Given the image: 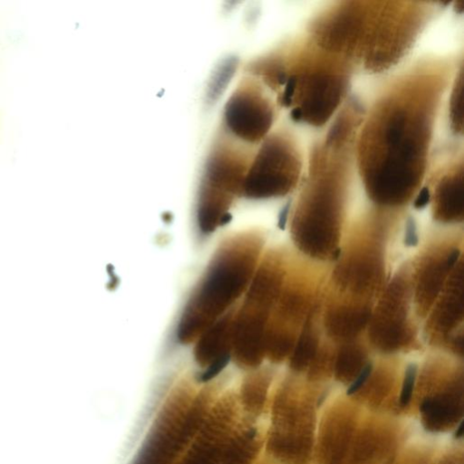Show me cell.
Here are the masks:
<instances>
[{
	"label": "cell",
	"mask_w": 464,
	"mask_h": 464,
	"mask_svg": "<svg viewBox=\"0 0 464 464\" xmlns=\"http://www.w3.org/2000/svg\"><path fill=\"white\" fill-rule=\"evenodd\" d=\"M371 372L372 365L371 364H368V365L361 371L359 377L356 378V380H355L354 383H352V385L348 388V395H353L355 392H357V391L361 388V386H362L364 383H366V381L367 380L368 377L370 376Z\"/></svg>",
	"instance_id": "obj_12"
},
{
	"label": "cell",
	"mask_w": 464,
	"mask_h": 464,
	"mask_svg": "<svg viewBox=\"0 0 464 464\" xmlns=\"http://www.w3.org/2000/svg\"><path fill=\"white\" fill-rule=\"evenodd\" d=\"M294 92L292 102L297 106L292 118L320 126L328 121L342 100L345 80L342 76L327 71H315L293 76Z\"/></svg>",
	"instance_id": "obj_5"
},
{
	"label": "cell",
	"mask_w": 464,
	"mask_h": 464,
	"mask_svg": "<svg viewBox=\"0 0 464 464\" xmlns=\"http://www.w3.org/2000/svg\"><path fill=\"white\" fill-rule=\"evenodd\" d=\"M238 68V59L235 58H228L224 59L219 64L212 76L209 79L207 89V100L209 103L213 104L221 97L226 90L228 85L234 76Z\"/></svg>",
	"instance_id": "obj_8"
},
{
	"label": "cell",
	"mask_w": 464,
	"mask_h": 464,
	"mask_svg": "<svg viewBox=\"0 0 464 464\" xmlns=\"http://www.w3.org/2000/svg\"><path fill=\"white\" fill-rule=\"evenodd\" d=\"M430 201V191L428 188H424L418 195V197L415 200L414 203V207L416 209H423L424 208Z\"/></svg>",
	"instance_id": "obj_14"
},
{
	"label": "cell",
	"mask_w": 464,
	"mask_h": 464,
	"mask_svg": "<svg viewBox=\"0 0 464 464\" xmlns=\"http://www.w3.org/2000/svg\"><path fill=\"white\" fill-rule=\"evenodd\" d=\"M429 121L423 111L406 104L384 109L366 134L363 169L373 197L399 203L424 173Z\"/></svg>",
	"instance_id": "obj_1"
},
{
	"label": "cell",
	"mask_w": 464,
	"mask_h": 464,
	"mask_svg": "<svg viewBox=\"0 0 464 464\" xmlns=\"http://www.w3.org/2000/svg\"><path fill=\"white\" fill-rule=\"evenodd\" d=\"M235 309L228 311L196 340L195 357L202 365L209 366L220 358L232 355V326Z\"/></svg>",
	"instance_id": "obj_7"
},
{
	"label": "cell",
	"mask_w": 464,
	"mask_h": 464,
	"mask_svg": "<svg viewBox=\"0 0 464 464\" xmlns=\"http://www.w3.org/2000/svg\"><path fill=\"white\" fill-rule=\"evenodd\" d=\"M406 246L412 247L416 246L418 243L417 232H416V227L415 223L412 220H409L406 225V239H405Z\"/></svg>",
	"instance_id": "obj_13"
},
{
	"label": "cell",
	"mask_w": 464,
	"mask_h": 464,
	"mask_svg": "<svg viewBox=\"0 0 464 464\" xmlns=\"http://www.w3.org/2000/svg\"><path fill=\"white\" fill-rule=\"evenodd\" d=\"M463 172L443 180L440 188V203L448 214L455 215L463 210Z\"/></svg>",
	"instance_id": "obj_9"
},
{
	"label": "cell",
	"mask_w": 464,
	"mask_h": 464,
	"mask_svg": "<svg viewBox=\"0 0 464 464\" xmlns=\"http://www.w3.org/2000/svg\"><path fill=\"white\" fill-rule=\"evenodd\" d=\"M290 204L286 205L284 209H282V211L279 214V229L282 230V231H284L286 225H287V221H288L289 212H290Z\"/></svg>",
	"instance_id": "obj_15"
},
{
	"label": "cell",
	"mask_w": 464,
	"mask_h": 464,
	"mask_svg": "<svg viewBox=\"0 0 464 464\" xmlns=\"http://www.w3.org/2000/svg\"><path fill=\"white\" fill-rule=\"evenodd\" d=\"M416 372H417V367L415 365L408 366L406 370V379H405V383L403 386L402 395H401V402L403 406H407L412 399V390L414 386Z\"/></svg>",
	"instance_id": "obj_11"
},
{
	"label": "cell",
	"mask_w": 464,
	"mask_h": 464,
	"mask_svg": "<svg viewBox=\"0 0 464 464\" xmlns=\"http://www.w3.org/2000/svg\"><path fill=\"white\" fill-rule=\"evenodd\" d=\"M269 103L257 89L244 85L228 100L224 120L227 128L238 139L256 143L262 139L273 122Z\"/></svg>",
	"instance_id": "obj_6"
},
{
	"label": "cell",
	"mask_w": 464,
	"mask_h": 464,
	"mask_svg": "<svg viewBox=\"0 0 464 464\" xmlns=\"http://www.w3.org/2000/svg\"><path fill=\"white\" fill-rule=\"evenodd\" d=\"M451 119L455 131L463 132V78L454 87L451 100Z\"/></svg>",
	"instance_id": "obj_10"
},
{
	"label": "cell",
	"mask_w": 464,
	"mask_h": 464,
	"mask_svg": "<svg viewBox=\"0 0 464 464\" xmlns=\"http://www.w3.org/2000/svg\"><path fill=\"white\" fill-rule=\"evenodd\" d=\"M247 167L241 156L225 145L215 146L204 168L198 200L199 228L214 232L229 221V209L242 194Z\"/></svg>",
	"instance_id": "obj_3"
},
{
	"label": "cell",
	"mask_w": 464,
	"mask_h": 464,
	"mask_svg": "<svg viewBox=\"0 0 464 464\" xmlns=\"http://www.w3.org/2000/svg\"><path fill=\"white\" fill-rule=\"evenodd\" d=\"M258 255L259 240L250 234L235 235L221 245L181 315L180 342H195L232 308L249 285Z\"/></svg>",
	"instance_id": "obj_2"
},
{
	"label": "cell",
	"mask_w": 464,
	"mask_h": 464,
	"mask_svg": "<svg viewBox=\"0 0 464 464\" xmlns=\"http://www.w3.org/2000/svg\"><path fill=\"white\" fill-rule=\"evenodd\" d=\"M464 435V423L462 422L460 425H459L458 429H457V432L455 433V437L456 438H461L463 437Z\"/></svg>",
	"instance_id": "obj_16"
},
{
	"label": "cell",
	"mask_w": 464,
	"mask_h": 464,
	"mask_svg": "<svg viewBox=\"0 0 464 464\" xmlns=\"http://www.w3.org/2000/svg\"><path fill=\"white\" fill-rule=\"evenodd\" d=\"M299 171L298 158L291 146L281 137H270L247 172L242 195L250 199L284 195L295 183Z\"/></svg>",
	"instance_id": "obj_4"
}]
</instances>
